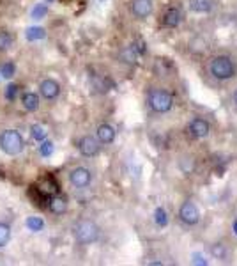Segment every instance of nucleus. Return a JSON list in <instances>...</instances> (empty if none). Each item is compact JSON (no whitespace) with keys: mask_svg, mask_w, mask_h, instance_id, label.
Returning a JSON list of instances; mask_svg holds the SVG:
<instances>
[{"mask_svg":"<svg viewBox=\"0 0 237 266\" xmlns=\"http://www.w3.org/2000/svg\"><path fill=\"white\" fill-rule=\"evenodd\" d=\"M92 181V172L87 167H74L69 172V183L74 188H87Z\"/></svg>","mask_w":237,"mask_h":266,"instance_id":"423d86ee","label":"nucleus"},{"mask_svg":"<svg viewBox=\"0 0 237 266\" xmlns=\"http://www.w3.org/2000/svg\"><path fill=\"white\" fill-rule=\"evenodd\" d=\"M99 234H101L99 226L94 220H89V218H82L73 226V236L80 245L96 243L99 240Z\"/></svg>","mask_w":237,"mask_h":266,"instance_id":"f257e3e1","label":"nucleus"},{"mask_svg":"<svg viewBox=\"0 0 237 266\" xmlns=\"http://www.w3.org/2000/svg\"><path fill=\"white\" fill-rule=\"evenodd\" d=\"M39 94L46 101H55L60 96V84L54 78H44L39 82Z\"/></svg>","mask_w":237,"mask_h":266,"instance_id":"39448f33","label":"nucleus"},{"mask_svg":"<svg viewBox=\"0 0 237 266\" xmlns=\"http://www.w3.org/2000/svg\"><path fill=\"white\" fill-rule=\"evenodd\" d=\"M166 222H168L166 211H164L163 208H158V209H156V224H158V226H166Z\"/></svg>","mask_w":237,"mask_h":266,"instance_id":"393cba45","label":"nucleus"},{"mask_svg":"<svg viewBox=\"0 0 237 266\" xmlns=\"http://www.w3.org/2000/svg\"><path fill=\"white\" fill-rule=\"evenodd\" d=\"M154 11V2L152 0H133L131 2V13L136 16L138 20H144Z\"/></svg>","mask_w":237,"mask_h":266,"instance_id":"1a4fd4ad","label":"nucleus"},{"mask_svg":"<svg viewBox=\"0 0 237 266\" xmlns=\"http://www.w3.org/2000/svg\"><path fill=\"white\" fill-rule=\"evenodd\" d=\"M25 140L18 130H4L0 133V149L7 156H16L23 151Z\"/></svg>","mask_w":237,"mask_h":266,"instance_id":"f03ea898","label":"nucleus"},{"mask_svg":"<svg viewBox=\"0 0 237 266\" xmlns=\"http://www.w3.org/2000/svg\"><path fill=\"white\" fill-rule=\"evenodd\" d=\"M188 132L193 135L195 138H205L211 132V124L202 117H195L188 126Z\"/></svg>","mask_w":237,"mask_h":266,"instance_id":"9d476101","label":"nucleus"},{"mask_svg":"<svg viewBox=\"0 0 237 266\" xmlns=\"http://www.w3.org/2000/svg\"><path fill=\"white\" fill-rule=\"evenodd\" d=\"M115 128L111 126V124H107V123H103L97 126L96 130V138L99 140V144H111L113 140H115Z\"/></svg>","mask_w":237,"mask_h":266,"instance_id":"9b49d317","label":"nucleus"},{"mask_svg":"<svg viewBox=\"0 0 237 266\" xmlns=\"http://www.w3.org/2000/svg\"><path fill=\"white\" fill-rule=\"evenodd\" d=\"M213 7L211 0H189V9L195 13H209Z\"/></svg>","mask_w":237,"mask_h":266,"instance_id":"2eb2a0df","label":"nucleus"},{"mask_svg":"<svg viewBox=\"0 0 237 266\" xmlns=\"http://www.w3.org/2000/svg\"><path fill=\"white\" fill-rule=\"evenodd\" d=\"M236 232H237V222H236Z\"/></svg>","mask_w":237,"mask_h":266,"instance_id":"c85d7f7f","label":"nucleus"},{"mask_svg":"<svg viewBox=\"0 0 237 266\" xmlns=\"http://www.w3.org/2000/svg\"><path fill=\"white\" fill-rule=\"evenodd\" d=\"M48 209L54 213V215H64V213L68 211V199L64 197V195H58V193L50 195Z\"/></svg>","mask_w":237,"mask_h":266,"instance_id":"f8f14e48","label":"nucleus"},{"mask_svg":"<svg viewBox=\"0 0 237 266\" xmlns=\"http://www.w3.org/2000/svg\"><path fill=\"white\" fill-rule=\"evenodd\" d=\"M11 240V227L5 222H0V248L5 247Z\"/></svg>","mask_w":237,"mask_h":266,"instance_id":"aec40b11","label":"nucleus"},{"mask_svg":"<svg viewBox=\"0 0 237 266\" xmlns=\"http://www.w3.org/2000/svg\"><path fill=\"white\" fill-rule=\"evenodd\" d=\"M147 101L150 109L158 114L168 112L174 107V96L164 89H150L147 94Z\"/></svg>","mask_w":237,"mask_h":266,"instance_id":"20e7f679","label":"nucleus"},{"mask_svg":"<svg viewBox=\"0 0 237 266\" xmlns=\"http://www.w3.org/2000/svg\"><path fill=\"white\" fill-rule=\"evenodd\" d=\"M25 38H27V41L44 39V38H46V30L41 29V27H30V29H27V32H25Z\"/></svg>","mask_w":237,"mask_h":266,"instance_id":"f3484780","label":"nucleus"},{"mask_svg":"<svg viewBox=\"0 0 237 266\" xmlns=\"http://www.w3.org/2000/svg\"><path fill=\"white\" fill-rule=\"evenodd\" d=\"M213 254L214 256H218V257H225V250H223V247H213Z\"/></svg>","mask_w":237,"mask_h":266,"instance_id":"a878e982","label":"nucleus"},{"mask_svg":"<svg viewBox=\"0 0 237 266\" xmlns=\"http://www.w3.org/2000/svg\"><path fill=\"white\" fill-rule=\"evenodd\" d=\"M46 13H48V5H46V4H37V5H34V9H32L30 16H32V20H41V18L46 16Z\"/></svg>","mask_w":237,"mask_h":266,"instance_id":"5701e85b","label":"nucleus"},{"mask_svg":"<svg viewBox=\"0 0 237 266\" xmlns=\"http://www.w3.org/2000/svg\"><path fill=\"white\" fill-rule=\"evenodd\" d=\"M232 98H234V101H236V105H237V89H236V93L232 94Z\"/></svg>","mask_w":237,"mask_h":266,"instance_id":"bb28decb","label":"nucleus"},{"mask_svg":"<svg viewBox=\"0 0 237 266\" xmlns=\"http://www.w3.org/2000/svg\"><path fill=\"white\" fill-rule=\"evenodd\" d=\"M209 71L214 78L218 80H228L236 75V64L228 55H216L213 57L211 64H209Z\"/></svg>","mask_w":237,"mask_h":266,"instance_id":"7ed1b4c3","label":"nucleus"},{"mask_svg":"<svg viewBox=\"0 0 237 266\" xmlns=\"http://www.w3.org/2000/svg\"><path fill=\"white\" fill-rule=\"evenodd\" d=\"M15 43V36L7 30H0V52H7Z\"/></svg>","mask_w":237,"mask_h":266,"instance_id":"dca6fc26","label":"nucleus"},{"mask_svg":"<svg viewBox=\"0 0 237 266\" xmlns=\"http://www.w3.org/2000/svg\"><path fill=\"white\" fill-rule=\"evenodd\" d=\"M78 151L83 154V156L87 158H92L99 154L101 151V146H99V140L96 137H92V135H85L78 140Z\"/></svg>","mask_w":237,"mask_h":266,"instance_id":"0eeeda50","label":"nucleus"},{"mask_svg":"<svg viewBox=\"0 0 237 266\" xmlns=\"http://www.w3.org/2000/svg\"><path fill=\"white\" fill-rule=\"evenodd\" d=\"M39 153L41 156H50V154L54 153V144L50 142V140H41V148H39Z\"/></svg>","mask_w":237,"mask_h":266,"instance_id":"b1692460","label":"nucleus"},{"mask_svg":"<svg viewBox=\"0 0 237 266\" xmlns=\"http://www.w3.org/2000/svg\"><path fill=\"white\" fill-rule=\"evenodd\" d=\"M39 105H41V99L36 93H25L21 96V107H23L27 112H36L39 110Z\"/></svg>","mask_w":237,"mask_h":266,"instance_id":"ddd939ff","label":"nucleus"},{"mask_svg":"<svg viewBox=\"0 0 237 266\" xmlns=\"http://www.w3.org/2000/svg\"><path fill=\"white\" fill-rule=\"evenodd\" d=\"M44 2H54V0H44Z\"/></svg>","mask_w":237,"mask_h":266,"instance_id":"cd10ccee","label":"nucleus"},{"mask_svg":"<svg viewBox=\"0 0 237 266\" xmlns=\"http://www.w3.org/2000/svg\"><path fill=\"white\" fill-rule=\"evenodd\" d=\"M15 73H16V64L15 62H2L0 64V76L2 78H5V80H11L13 76H15Z\"/></svg>","mask_w":237,"mask_h":266,"instance_id":"6ab92c4d","label":"nucleus"},{"mask_svg":"<svg viewBox=\"0 0 237 266\" xmlns=\"http://www.w3.org/2000/svg\"><path fill=\"white\" fill-rule=\"evenodd\" d=\"M30 135H32L34 140L41 142V140L46 138V130H44L43 124H32V126H30Z\"/></svg>","mask_w":237,"mask_h":266,"instance_id":"412c9836","label":"nucleus"},{"mask_svg":"<svg viewBox=\"0 0 237 266\" xmlns=\"http://www.w3.org/2000/svg\"><path fill=\"white\" fill-rule=\"evenodd\" d=\"M181 18H182V13H181V9H175V7H172V9L166 11L163 23L166 25V27H177V25L181 23Z\"/></svg>","mask_w":237,"mask_h":266,"instance_id":"4468645a","label":"nucleus"},{"mask_svg":"<svg viewBox=\"0 0 237 266\" xmlns=\"http://www.w3.org/2000/svg\"><path fill=\"white\" fill-rule=\"evenodd\" d=\"M179 218L186 224V226H195L200 220V211L199 208L195 206L193 202H184L179 209Z\"/></svg>","mask_w":237,"mask_h":266,"instance_id":"6e6552de","label":"nucleus"},{"mask_svg":"<svg viewBox=\"0 0 237 266\" xmlns=\"http://www.w3.org/2000/svg\"><path fill=\"white\" fill-rule=\"evenodd\" d=\"M25 226H27V229L32 232H39L44 229V220L41 217H29L27 220H25Z\"/></svg>","mask_w":237,"mask_h":266,"instance_id":"a211bd4d","label":"nucleus"},{"mask_svg":"<svg viewBox=\"0 0 237 266\" xmlns=\"http://www.w3.org/2000/svg\"><path fill=\"white\" fill-rule=\"evenodd\" d=\"M4 94H5V99L13 103V101H15L16 98H18V94H19V85H18V84H9L7 87H5Z\"/></svg>","mask_w":237,"mask_h":266,"instance_id":"4be33fe9","label":"nucleus"}]
</instances>
